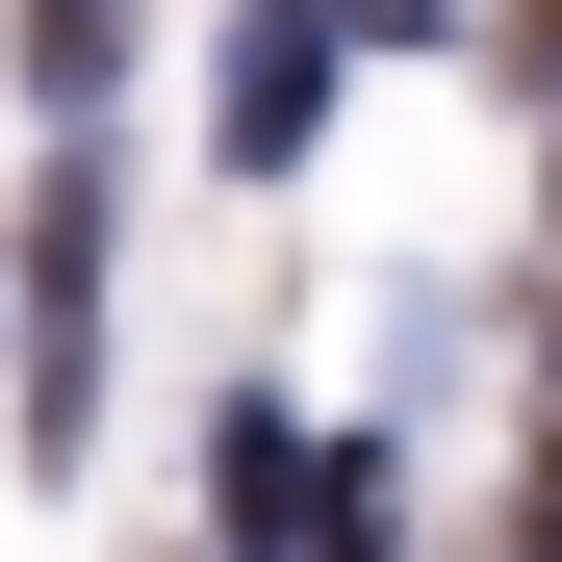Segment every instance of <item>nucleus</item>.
<instances>
[{
  "instance_id": "obj_1",
  "label": "nucleus",
  "mask_w": 562,
  "mask_h": 562,
  "mask_svg": "<svg viewBox=\"0 0 562 562\" xmlns=\"http://www.w3.org/2000/svg\"><path fill=\"white\" fill-rule=\"evenodd\" d=\"M103 256H128V179H103V154H52L26 256H0V281H26V460L103 435Z\"/></svg>"
},
{
  "instance_id": "obj_2",
  "label": "nucleus",
  "mask_w": 562,
  "mask_h": 562,
  "mask_svg": "<svg viewBox=\"0 0 562 562\" xmlns=\"http://www.w3.org/2000/svg\"><path fill=\"white\" fill-rule=\"evenodd\" d=\"M205 486H231V562H384V486H358V435H307V409H231Z\"/></svg>"
},
{
  "instance_id": "obj_3",
  "label": "nucleus",
  "mask_w": 562,
  "mask_h": 562,
  "mask_svg": "<svg viewBox=\"0 0 562 562\" xmlns=\"http://www.w3.org/2000/svg\"><path fill=\"white\" fill-rule=\"evenodd\" d=\"M333 77H358V26H333V0H256V26H231V103H205V128L281 179V154L333 128Z\"/></svg>"
},
{
  "instance_id": "obj_4",
  "label": "nucleus",
  "mask_w": 562,
  "mask_h": 562,
  "mask_svg": "<svg viewBox=\"0 0 562 562\" xmlns=\"http://www.w3.org/2000/svg\"><path fill=\"white\" fill-rule=\"evenodd\" d=\"M128 77V0H26V103H103Z\"/></svg>"
},
{
  "instance_id": "obj_5",
  "label": "nucleus",
  "mask_w": 562,
  "mask_h": 562,
  "mask_svg": "<svg viewBox=\"0 0 562 562\" xmlns=\"http://www.w3.org/2000/svg\"><path fill=\"white\" fill-rule=\"evenodd\" d=\"M512 562H562V384H537V460H512Z\"/></svg>"
},
{
  "instance_id": "obj_6",
  "label": "nucleus",
  "mask_w": 562,
  "mask_h": 562,
  "mask_svg": "<svg viewBox=\"0 0 562 562\" xmlns=\"http://www.w3.org/2000/svg\"><path fill=\"white\" fill-rule=\"evenodd\" d=\"M333 26H435V0H333Z\"/></svg>"
}]
</instances>
